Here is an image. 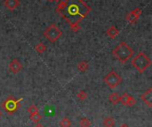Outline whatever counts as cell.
<instances>
[{
  "label": "cell",
  "instance_id": "cell-5",
  "mask_svg": "<svg viewBox=\"0 0 152 127\" xmlns=\"http://www.w3.org/2000/svg\"><path fill=\"white\" fill-rule=\"evenodd\" d=\"M103 80L110 88L114 89L122 82V78L115 71H111L103 78Z\"/></svg>",
  "mask_w": 152,
  "mask_h": 127
},
{
  "label": "cell",
  "instance_id": "cell-18",
  "mask_svg": "<svg viewBox=\"0 0 152 127\" xmlns=\"http://www.w3.org/2000/svg\"><path fill=\"white\" fill-rule=\"evenodd\" d=\"M79 126H80V127H90L92 126V123H91V121L88 118H81L80 119Z\"/></svg>",
  "mask_w": 152,
  "mask_h": 127
},
{
  "label": "cell",
  "instance_id": "cell-20",
  "mask_svg": "<svg viewBox=\"0 0 152 127\" xmlns=\"http://www.w3.org/2000/svg\"><path fill=\"white\" fill-rule=\"evenodd\" d=\"M28 112L29 113V115H32L34 113L39 112L38 111V108L35 105V104H31L28 108Z\"/></svg>",
  "mask_w": 152,
  "mask_h": 127
},
{
  "label": "cell",
  "instance_id": "cell-15",
  "mask_svg": "<svg viewBox=\"0 0 152 127\" xmlns=\"http://www.w3.org/2000/svg\"><path fill=\"white\" fill-rule=\"evenodd\" d=\"M88 68H89V64H88V62H86V61H81V62H79L78 65H77V69H78V71H80V72H86V71L88 70Z\"/></svg>",
  "mask_w": 152,
  "mask_h": 127
},
{
  "label": "cell",
  "instance_id": "cell-13",
  "mask_svg": "<svg viewBox=\"0 0 152 127\" xmlns=\"http://www.w3.org/2000/svg\"><path fill=\"white\" fill-rule=\"evenodd\" d=\"M119 99H120V95L118 93H112L109 96V100L113 105H117L118 103H119Z\"/></svg>",
  "mask_w": 152,
  "mask_h": 127
},
{
  "label": "cell",
  "instance_id": "cell-12",
  "mask_svg": "<svg viewBox=\"0 0 152 127\" xmlns=\"http://www.w3.org/2000/svg\"><path fill=\"white\" fill-rule=\"evenodd\" d=\"M118 34H119V31L115 26L110 27L107 30V35L111 39H115Z\"/></svg>",
  "mask_w": 152,
  "mask_h": 127
},
{
  "label": "cell",
  "instance_id": "cell-7",
  "mask_svg": "<svg viewBox=\"0 0 152 127\" xmlns=\"http://www.w3.org/2000/svg\"><path fill=\"white\" fill-rule=\"evenodd\" d=\"M119 103H121L123 105L127 106V107H133L135 105L136 103V100L133 95H128L127 93H125L124 95H122L120 96L119 99Z\"/></svg>",
  "mask_w": 152,
  "mask_h": 127
},
{
  "label": "cell",
  "instance_id": "cell-8",
  "mask_svg": "<svg viewBox=\"0 0 152 127\" xmlns=\"http://www.w3.org/2000/svg\"><path fill=\"white\" fill-rule=\"evenodd\" d=\"M2 108H4L9 114H12L13 111H15L17 109L15 107V100L12 96L8 97L3 103H2Z\"/></svg>",
  "mask_w": 152,
  "mask_h": 127
},
{
  "label": "cell",
  "instance_id": "cell-6",
  "mask_svg": "<svg viewBox=\"0 0 152 127\" xmlns=\"http://www.w3.org/2000/svg\"><path fill=\"white\" fill-rule=\"evenodd\" d=\"M142 13V9H140V8L137 7V8H135L134 10H133L132 11H130V12L126 15V20L128 21L129 24L134 25V24H135V23L138 21V19H140Z\"/></svg>",
  "mask_w": 152,
  "mask_h": 127
},
{
  "label": "cell",
  "instance_id": "cell-25",
  "mask_svg": "<svg viewBox=\"0 0 152 127\" xmlns=\"http://www.w3.org/2000/svg\"><path fill=\"white\" fill-rule=\"evenodd\" d=\"M53 1H55V2H57V3H60L61 0H53Z\"/></svg>",
  "mask_w": 152,
  "mask_h": 127
},
{
  "label": "cell",
  "instance_id": "cell-16",
  "mask_svg": "<svg viewBox=\"0 0 152 127\" xmlns=\"http://www.w3.org/2000/svg\"><path fill=\"white\" fill-rule=\"evenodd\" d=\"M42 118H43V117H42V115H41L39 112L34 113V114H32V115L29 116V119H30L33 123H35V124L39 123V121L42 120Z\"/></svg>",
  "mask_w": 152,
  "mask_h": 127
},
{
  "label": "cell",
  "instance_id": "cell-19",
  "mask_svg": "<svg viewBox=\"0 0 152 127\" xmlns=\"http://www.w3.org/2000/svg\"><path fill=\"white\" fill-rule=\"evenodd\" d=\"M60 125L61 127H70L71 126V121L68 118H63L61 120Z\"/></svg>",
  "mask_w": 152,
  "mask_h": 127
},
{
  "label": "cell",
  "instance_id": "cell-10",
  "mask_svg": "<svg viewBox=\"0 0 152 127\" xmlns=\"http://www.w3.org/2000/svg\"><path fill=\"white\" fill-rule=\"evenodd\" d=\"M141 99L143 103H145L150 108L152 107V88H149L144 94L142 95Z\"/></svg>",
  "mask_w": 152,
  "mask_h": 127
},
{
  "label": "cell",
  "instance_id": "cell-11",
  "mask_svg": "<svg viewBox=\"0 0 152 127\" xmlns=\"http://www.w3.org/2000/svg\"><path fill=\"white\" fill-rule=\"evenodd\" d=\"M4 6L11 11H14L17 7L20 5V1L19 0H4Z\"/></svg>",
  "mask_w": 152,
  "mask_h": 127
},
{
  "label": "cell",
  "instance_id": "cell-17",
  "mask_svg": "<svg viewBox=\"0 0 152 127\" xmlns=\"http://www.w3.org/2000/svg\"><path fill=\"white\" fill-rule=\"evenodd\" d=\"M46 46L43 43V42H39V43H37L36 46H35V50H36V51L37 52V53H39V54H42V53H44L45 50H46Z\"/></svg>",
  "mask_w": 152,
  "mask_h": 127
},
{
  "label": "cell",
  "instance_id": "cell-23",
  "mask_svg": "<svg viewBox=\"0 0 152 127\" xmlns=\"http://www.w3.org/2000/svg\"><path fill=\"white\" fill-rule=\"evenodd\" d=\"M119 127H129V126H128L127 124H122Z\"/></svg>",
  "mask_w": 152,
  "mask_h": 127
},
{
  "label": "cell",
  "instance_id": "cell-3",
  "mask_svg": "<svg viewBox=\"0 0 152 127\" xmlns=\"http://www.w3.org/2000/svg\"><path fill=\"white\" fill-rule=\"evenodd\" d=\"M132 65L140 73H143L151 65V59L145 53L140 52L132 60Z\"/></svg>",
  "mask_w": 152,
  "mask_h": 127
},
{
  "label": "cell",
  "instance_id": "cell-22",
  "mask_svg": "<svg viewBox=\"0 0 152 127\" xmlns=\"http://www.w3.org/2000/svg\"><path fill=\"white\" fill-rule=\"evenodd\" d=\"M34 127H45L44 126V125H42V124H39V123H37V124H36V126Z\"/></svg>",
  "mask_w": 152,
  "mask_h": 127
},
{
  "label": "cell",
  "instance_id": "cell-1",
  "mask_svg": "<svg viewBox=\"0 0 152 127\" xmlns=\"http://www.w3.org/2000/svg\"><path fill=\"white\" fill-rule=\"evenodd\" d=\"M92 8L84 0H61L56 8V11L70 26L74 32L80 29L79 23L91 11Z\"/></svg>",
  "mask_w": 152,
  "mask_h": 127
},
{
  "label": "cell",
  "instance_id": "cell-14",
  "mask_svg": "<svg viewBox=\"0 0 152 127\" xmlns=\"http://www.w3.org/2000/svg\"><path fill=\"white\" fill-rule=\"evenodd\" d=\"M103 126L105 127H114L115 119L112 117H107L103 119Z\"/></svg>",
  "mask_w": 152,
  "mask_h": 127
},
{
  "label": "cell",
  "instance_id": "cell-21",
  "mask_svg": "<svg viewBox=\"0 0 152 127\" xmlns=\"http://www.w3.org/2000/svg\"><path fill=\"white\" fill-rule=\"evenodd\" d=\"M77 97L80 100V101H85L86 98H87V94L84 91V90H81L78 92V94L77 95Z\"/></svg>",
  "mask_w": 152,
  "mask_h": 127
},
{
  "label": "cell",
  "instance_id": "cell-24",
  "mask_svg": "<svg viewBox=\"0 0 152 127\" xmlns=\"http://www.w3.org/2000/svg\"><path fill=\"white\" fill-rule=\"evenodd\" d=\"M2 116H3V112H2V111L0 110V118H2Z\"/></svg>",
  "mask_w": 152,
  "mask_h": 127
},
{
  "label": "cell",
  "instance_id": "cell-9",
  "mask_svg": "<svg viewBox=\"0 0 152 127\" xmlns=\"http://www.w3.org/2000/svg\"><path fill=\"white\" fill-rule=\"evenodd\" d=\"M22 68H23V66H22L21 62L17 58L12 59L9 64V70L11 71V72H12L14 74L20 72L22 70Z\"/></svg>",
  "mask_w": 152,
  "mask_h": 127
},
{
  "label": "cell",
  "instance_id": "cell-2",
  "mask_svg": "<svg viewBox=\"0 0 152 127\" xmlns=\"http://www.w3.org/2000/svg\"><path fill=\"white\" fill-rule=\"evenodd\" d=\"M134 50L131 46H129L126 42H123L119 43L112 51V54L116 59H118L120 63L125 64L133 56H134Z\"/></svg>",
  "mask_w": 152,
  "mask_h": 127
},
{
  "label": "cell",
  "instance_id": "cell-4",
  "mask_svg": "<svg viewBox=\"0 0 152 127\" xmlns=\"http://www.w3.org/2000/svg\"><path fill=\"white\" fill-rule=\"evenodd\" d=\"M62 35L61 30L56 26V24H51L45 31L44 36L48 39L51 42H55Z\"/></svg>",
  "mask_w": 152,
  "mask_h": 127
},
{
  "label": "cell",
  "instance_id": "cell-26",
  "mask_svg": "<svg viewBox=\"0 0 152 127\" xmlns=\"http://www.w3.org/2000/svg\"><path fill=\"white\" fill-rule=\"evenodd\" d=\"M48 1H49V2H53V0H48Z\"/></svg>",
  "mask_w": 152,
  "mask_h": 127
}]
</instances>
